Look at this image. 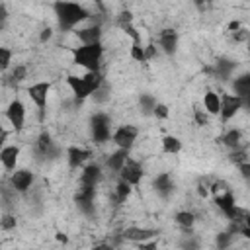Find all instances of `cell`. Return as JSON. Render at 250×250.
I'll return each mask as SVG.
<instances>
[{"mask_svg": "<svg viewBox=\"0 0 250 250\" xmlns=\"http://www.w3.org/2000/svg\"><path fill=\"white\" fill-rule=\"evenodd\" d=\"M27 78V66L25 64H16V68L12 70V74H10V80L14 82V84H18V82H21V80H25Z\"/></svg>", "mask_w": 250, "mask_h": 250, "instance_id": "obj_36", "label": "cell"}, {"mask_svg": "<svg viewBox=\"0 0 250 250\" xmlns=\"http://www.w3.org/2000/svg\"><path fill=\"white\" fill-rule=\"evenodd\" d=\"M6 18H8V10H6V4H2V2H0V25L6 21Z\"/></svg>", "mask_w": 250, "mask_h": 250, "instance_id": "obj_49", "label": "cell"}, {"mask_svg": "<svg viewBox=\"0 0 250 250\" xmlns=\"http://www.w3.org/2000/svg\"><path fill=\"white\" fill-rule=\"evenodd\" d=\"M49 92H51V82H35V84H31V86H27V96H29V100L35 104V107H37V111H39V121L45 119Z\"/></svg>", "mask_w": 250, "mask_h": 250, "instance_id": "obj_4", "label": "cell"}, {"mask_svg": "<svg viewBox=\"0 0 250 250\" xmlns=\"http://www.w3.org/2000/svg\"><path fill=\"white\" fill-rule=\"evenodd\" d=\"M94 197H96V188L94 186H82L80 184V188H78V191L74 195L76 207L84 215H92L94 213Z\"/></svg>", "mask_w": 250, "mask_h": 250, "instance_id": "obj_10", "label": "cell"}, {"mask_svg": "<svg viewBox=\"0 0 250 250\" xmlns=\"http://www.w3.org/2000/svg\"><path fill=\"white\" fill-rule=\"evenodd\" d=\"M221 143H223L225 146H229L230 150L240 148V146H242V131H240V129H229V131L221 137Z\"/></svg>", "mask_w": 250, "mask_h": 250, "instance_id": "obj_26", "label": "cell"}, {"mask_svg": "<svg viewBox=\"0 0 250 250\" xmlns=\"http://www.w3.org/2000/svg\"><path fill=\"white\" fill-rule=\"evenodd\" d=\"M234 68H236V62L232 59H229V57H219L217 62H215V74L221 80H229L230 74L234 72Z\"/></svg>", "mask_w": 250, "mask_h": 250, "instance_id": "obj_21", "label": "cell"}, {"mask_svg": "<svg viewBox=\"0 0 250 250\" xmlns=\"http://www.w3.org/2000/svg\"><path fill=\"white\" fill-rule=\"evenodd\" d=\"M6 119L10 121V125L14 127V131H21L25 125V104L21 100H12L6 107Z\"/></svg>", "mask_w": 250, "mask_h": 250, "instance_id": "obj_7", "label": "cell"}, {"mask_svg": "<svg viewBox=\"0 0 250 250\" xmlns=\"http://www.w3.org/2000/svg\"><path fill=\"white\" fill-rule=\"evenodd\" d=\"M72 55V62L86 68V72L90 70H100L102 64V57H104V45L102 43H94V45H80V47H72L70 49Z\"/></svg>", "mask_w": 250, "mask_h": 250, "instance_id": "obj_2", "label": "cell"}, {"mask_svg": "<svg viewBox=\"0 0 250 250\" xmlns=\"http://www.w3.org/2000/svg\"><path fill=\"white\" fill-rule=\"evenodd\" d=\"M82 80H84V84H86V88L90 90V96L102 86V84H105V80H104V74L100 72V70H90V72H86L84 76H82Z\"/></svg>", "mask_w": 250, "mask_h": 250, "instance_id": "obj_25", "label": "cell"}, {"mask_svg": "<svg viewBox=\"0 0 250 250\" xmlns=\"http://www.w3.org/2000/svg\"><path fill=\"white\" fill-rule=\"evenodd\" d=\"M90 131H92V141L96 145H104L111 139V119L107 113L98 111L90 117Z\"/></svg>", "mask_w": 250, "mask_h": 250, "instance_id": "obj_3", "label": "cell"}, {"mask_svg": "<svg viewBox=\"0 0 250 250\" xmlns=\"http://www.w3.org/2000/svg\"><path fill=\"white\" fill-rule=\"evenodd\" d=\"M6 141H8V131H6V129L0 125V150L6 146Z\"/></svg>", "mask_w": 250, "mask_h": 250, "instance_id": "obj_47", "label": "cell"}, {"mask_svg": "<svg viewBox=\"0 0 250 250\" xmlns=\"http://www.w3.org/2000/svg\"><path fill=\"white\" fill-rule=\"evenodd\" d=\"M102 180V166L96 162H88L82 166V174H80V184L82 186H98V182Z\"/></svg>", "mask_w": 250, "mask_h": 250, "instance_id": "obj_15", "label": "cell"}, {"mask_svg": "<svg viewBox=\"0 0 250 250\" xmlns=\"http://www.w3.org/2000/svg\"><path fill=\"white\" fill-rule=\"evenodd\" d=\"M123 29V33L127 37H131V43H141V31L133 25V23H125V25H119Z\"/></svg>", "mask_w": 250, "mask_h": 250, "instance_id": "obj_35", "label": "cell"}, {"mask_svg": "<svg viewBox=\"0 0 250 250\" xmlns=\"http://www.w3.org/2000/svg\"><path fill=\"white\" fill-rule=\"evenodd\" d=\"M12 64V51L8 47H0V68L8 70Z\"/></svg>", "mask_w": 250, "mask_h": 250, "instance_id": "obj_39", "label": "cell"}, {"mask_svg": "<svg viewBox=\"0 0 250 250\" xmlns=\"http://www.w3.org/2000/svg\"><path fill=\"white\" fill-rule=\"evenodd\" d=\"M18 158H20V146H16V145H6L0 150V162H2V166L8 172H14L16 170Z\"/></svg>", "mask_w": 250, "mask_h": 250, "instance_id": "obj_19", "label": "cell"}, {"mask_svg": "<svg viewBox=\"0 0 250 250\" xmlns=\"http://www.w3.org/2000/svg\"><path fill=\"white\" fill-rule=\"evenodd\" d=\"M236 232H240L244 238H250V225H238V230Z\"/></svg>", "mask_w": 250, "mask_h": 250, "instance_id": "obj_48", "label": "cell"}, {"mask_svg": "<svg viewBox=\"0 0 250 250\" xmlns=\"http://www.w3.org/2000/svg\"><path fill=\"white\" fill-rule=\"evenodd\" d=\"M182 250H199L197 238H193L191 234H186V238L182 240Z\"/></svg>", "mask_w": 250, "mask_h": 250, "instance_id": "obj_41", "label": "cell"}, {"mask_svg": "<svg viewBox=\"0 0 250 250\" xmlns=\"http://www.w3.org/2000/svg\"><path fill=\"white\" fill-rule=\"evenodd\" d=\"M154 105H156V100L152 94H141L139 96V107H141L143 115H152Z\"/></svg>", "mask_w": 250, "mask_h": 250, "instance_id": "obj_29", "label": "cell"}, {"mask_svg": "<svg viewBox=\"0 0 250 250\" xmlns=\"http://www.w3.org/2000/svg\"><path fill=\"white\" fill-rule=\"evenodd\" d=\"M209 188H211V193H215V195H217V193H223V191H227V189H230L225 180H215Z\"/></svg>", "mask_w": 250, "mask_h": 250, "instance_id": "obj_42", "label": "cell"}, {"mask_svg": "<svg viewBox=\"0 0 250 250\" xmlns=\"http://www.w3.org/2000/svg\"><path fill=\"white\" fill-rule=\"evenodd\" d=\"M182 150V141L176 135L162 137V152L164 154H178Z\"/></svg>", "mask_w": 250, "mask_h": 250, "instance_id": "obj_28", "label": "cell"}, {"mask_svg": "<svg viewBox=\"0 0 250 250\" xmlns=\"http://www.w3.org/2000/svg\"><path fill=\"white\" fill-rule=\"evenodd\" d=\"M178 41H180V35H178V31L172 29V27H166V29H162V31L158 33V45H160V49H162L166 55H170V57L178 51Z\"/></svg>", "mask_w": 250, "mask_h": 250, "instance_id": "obj_13", "label": "cell"}, {"mask_svg": "<svg viewBox=\"0 0 250 250\" xmlns=\"http://www.w3.org/2000/svg\"><path fill=\"white\" fill-rule=\"evenodd\" d=\"M90 156H92V152L88 148H82V146H68L66 148V160H68V166L72 170L82 168L90 160Z\"/></svg>", "mask_w": 250, "mask_h": 250, "instance_id": "obj_14", "label": "cell"}, {"mask_svg": "<svg viewBox=\"0 0 250 250\" xmlns=\"http://www.w3.org/2000/svg\"><path fill=\"white\" fill-rule=\"evenodd\" d=\"M238 29H240V23H238V21H236V20H234V21H230V23H229V31H232V33H234V31H238Z\"/></svg>", "mask_w": 250, "mask_h": 250, "instance_id": "obj_54", "label": "cell"}, {"mask_svg": "<svg viewBox=\"0 0 250 250\" xmlns=\"http://www.w3.org/2000/svg\"><path fill=\"white\" fill-rule=\"evenodd\" d=\"M0 31H2V25H0Z\"/></svg>", "mask_w": 250, "mask_h": 250, "instance_id": "obj_56", "label": "cell"}, {"mask_svg": "<svg viewBox=\"0 0 250 250\" xmlns=\"http://www.w3.org/2000/svg\"><path fill=\"white\" fill-rule=\"evenodd\" d=\"M0 246H2V242H0Z\"/></svg>", "mask_w": 250, "mask_h": 250, "instance_id": "obj_57", "label": "cell"}, {"mask_svg": "<svg viewBox=\"0 0 250 250\" xmlns=\"http://www.w3.org/2000/svg\"><path fill=\"white\" fill-rule=\"evenodd\" d=\"M33 182H35V176L27 168H20V170L12 172V176H10V186L18 193H27L29 188L33 186Z\"/></svg>", "mask_w": 250, "mask_h": 250, "instance_id": "obj_9", "label": "cell"}, {"mask_svg": "<svg viewBox=\"0 0 250 250\" xmlns=\"http://www.w3.org/2000/svg\"><path fill=\"white\" fill-rule=\"evenodd\" d=\"M174 221H176V225H178L186 234H191V229H193V225H195V215H193L191 211H178V213L174 215Z\"/></svg>", "mask_w": 250, "mask_h": 250, "instance_id": "obj_24", "label": "cell"}, {"mask_svg": "<svg viewBox=\"0 0 250 250\" xmlns=\"http://www.w3.org/2000/svg\"><path fill=\"white\" fill-rule=\"evenodd\" d=\"M219 109H221V94L207 90L203 96V111L207 115H219Z\"/></svg>", "mask_w": 250, "mask_h": 250, "instance_id": "obj_22", "label": "cell"}, {"mask_svg": "<svg viewBox=\"0 0 250 250\" xmlns=\"http://www.w3.org/2000/svg\"><path fill=\"white\" fill-rule=\"evenodd\" d=\"M232 90H234V96H238L244 105H248V98H250V74H240L232 80Z\"/></svg>", "mask_w": 250, "mask_h": 250, "instance_id": "obj_20", "label": "cell"}, {"mask_svg": "<svg viewBox=\"0 0 250 250\" xmlns=\"http://www.w3.org/2000/svg\"><path fill=\"white\" fill-rule=\"evenodd\" d=\"M232 240H234V236H232V232H229V230L219 232V234H217V238H215V242H217V248H219V250H227V248H230Z\"/></svg>", "mask_w": 250, "mask_h": 250, "instance_id": "obj_32", "label": "cell"}, {"mask_svg": "<svg viewBox=\"0 0 250 250\" xmlns=\"http://www.w3.org/2000/svg\"><path fill=\"white\" fill-rule=\"evenodd\" d=\"M76 39L82 45H94V43H102V25L100 23H90L86 27L74 29Z\"/></svg>", "mask_w": 250, "mask_h": 250, "instance_id": "obj_12", "label": "cell"}, {"mask_svg": "<svg viewBox=\"0 0 250 250\" xmlns=\"http://www.w3.org/2000/svg\"><path fill=\"white\" fill-rule=\"evenodd\" d=\"M152 188L156 189L158 195L168 197V195L174 193V189H176V182H174V178H172L168 172H162V174H158V176L152 180Z\"/></svg>", "mask_w": 250, "mask_h": 250, "instance_id": "obj_16", "label": "cell"}, {"mask_svg": "<svg viewBox=\"0 0 250 250\" xmlns=\"http://www.w3.org/2000/svg\"><path fill=\"white\" fill-rule=\"evenodd\" d=\"M16 225H18L16 215L4 213V215L0 217V229H2V230H12V229H16Z\"/></svg>", "mask_w": 250, "mask_h": 250, "instance_id": "obj_37", "label": "cell"}, {"mask_svg": "<svg viewBox=\"0 0 250 250\" xmlns=\"http://www.w3.org/2000/svg\"><path fill=\"white\" fill-rule=\"evenodd\" d=\"M92 250H113V246H111L109 242H100V244H96Z\"/></svg>", "mask_w": 250, "mask_h": 250, "instance_id": "obj_50", "label": "cell"}, {"mask_svg": "<svg viewBox=\"0 0 250 250\" xmlns=\"http://www.w3.org/2000/svg\"><path fill=\"white\" fill-rule=\"evenodd\" d=\"M193 121H195V125L205 127V125H209V115L199 105H193Z\"/></svg>", "mask_w": 250, "mask_h": 250, "instance_id": "obj_38", "label": "cell"}, {"mask_svg": "<svg viewBox=\"0 0 250 250\" xmlns=\"http://www.w3.org/2000/svg\"><path fill=\"white\" fill-rule=\"evenodd\" d=\"M125 23H133V14L131 10H121L117 16V25H125Z\"/></svg>", "mask_w": 250, "mask_h": 250, "instance_id": "obj_43", "label": "cell"}, {"mask_svg": "<svg viewBox=\"0 0 250 250\" xmlns=\"http://www.w3.org/2000/svg\"><path fill=\"white\" fill-rule=\"evenodd\" d=\"M242 107H244V102L238 96L229 94V92H223L221 94V109H219V115H221V121L223 123H229Z\"/></svg>", "mask_w": 250, "mask_h": 250, "instance_id": "obj_5", "label": "cell"}, {"mask_svg": "<svg viewBox=\"0 0 250 250\" xmlns=\"http://www.w3.org/2000/svg\"><path fill=\"white\" fill-rule=\"evenodd\" d=\"M53 10H55V16H57L59 27L62 31L74 29L78 23L90 20V16H92L82 4H72V2H55Z\"/></svg>", "mask_w": 250, "mask_h": 250, "instance_id": "obj_1", "label": "cell"}, {"mask_svg": "<svg viewBox=\"0 0 250 250\" xmlns=\"http://www.w3.org/2000/svg\"><path fill=\"white\" fill-rule=\"evenodd\" d=\"M215 205H217V207L223 211V215L230 221L232 211H234V207H236L234 193H232L230 189H227V191H223V193H217V195H215Z\"/></svg>", "mask_w": 250, "mask_h": 250, "instance_id": "obj_17", "label": "cell"}, {"mask_svg": "<svg viewBox=\"0 0 250 250\" xmlns=\"http://www.w3.org/2000/svg\"><path fill=\"white\" fill-rule=\"evenodd\" d=\"M143 166L139 164V162H135L131 156L125 160V164H123V168L119 170V180H123V182H127L131 188H135V186H139L141 184V180H143Z\"/></svg>", "mask_w": 250, "mask_h": 250, "instance_id": "obj_8", "label": "cell"}, {"mask_svg": "<svg viewBox=\"0 0 250 250\" xmlns=\"http://www.w3.org/2000/svg\"><path fill=\"white\" fill-rule=\"evenodd\" d=\"M229 160L232 162V164H244V162H248V152H246V148L244 146H240V148H234V150H230V154H229Z\"/></svg>", "mask_w": 250, "mask_h": 250, "instance_id": "obj_33", "label": "cell"}, {"mask_svg": "<svg viewBox=\"0 0 250 250\" xmlns=\"http://www.w3.org/2000/svg\"><path fill=\"white\" fill-rule=\"evenodd\" d=\"M66 84H68L70 92L74 94V100H76V102H82V100L90 98V90L86 88V84H84L82 76H76V74H68V76H66Z\"/></svg>", "mask_w": 250, "mask_h": 250, "instance_id": "obj_18", "label": "cell"}, {"mask_svg": "<svg viewBox=\"0 0 250 250\" xmlns=\"http://www.w3.org/2000/svg\"><path fill=\"white\" fill-rule=\"evenodd\" d=\"M96 104H105V102H109V86H105V84H102L92 96H90Z\"/></svg>", "mask_w": 250, "mask_h": 250, "instance_id": "obj_34", "label": "cell"}, {"mask_svg": "<svg viewBox=\"0 0 250 250\" xmlns=\"http://www.w3.org/2000/svg\"><path fill=\"white\" fill-rule=\"evenodd\" d=\"M197 193H199L201 197H205V195L209 193V189H207V186H203V184H199V186H197Z\"/></svg>", "mask_w": 250, "mask_h": 250, "instance_id": "obj_52", "label": "cell"}, {"mask_svg": "<svg viewBox=\"0 0 250 250\" xmlns=\"http://www.w3.org/2000/svg\"><path fill=\"white\" fill-rule=\"evenodd\" d=\"M137 135H139V129L135 125H119L111 133V141L117 145V148L131 150L133 145H135V141H137Z\"/></svg>", "mask_w": 250, "mask_h": 250, "instance_id": "obj_6", "label": "cell"}, {"mask_svg": "<svg viewBox=\"0 0 250 250\" xmlns=\"http://www.w3.org/2000/svg\"><path fill=\"white\" fill-rule=\"evenodd\" d=\"M152 115L156 117V119H168V115H170V109H168V105L166 104H162V102H156V105H154V109H152Z\"/></svg>", "mask_w": 250, "mask_h": 250, "instance_id": "obj_40", "label": "cell"}, {"mask_svg": "<svg viewBox=\"0 0 250 250\" xmlns=\"http://www.w3.org/2000/svg\"><path fill=\"white\" fill-rule=\"evenodd\" d=\"M127 158H129V150L117 148V150H113V152L105 158V166H107L111 172H117V174H119V170L123 168V164H125Z\"/></svg>", "mask_w": 250, "mask_h": 250, "instance_id": "obj_23", "label": "cell"}, {"mask_svg": "<svg viewBox=\"0 0 250 250\" xmlns=\"http://www.w3.org/2000/svg\"><path fill=\"white\" fill-rule=\"evenodd\" d=\"M238 170H240V176L244 180L250 178V162H244V164H238Z\"/></svg>", "mask_w": 250, "mask_h": 250, "instance_id": "obj_46", "label": "cell"}, {"mask_svg": "<svg viewBox=\"0 0 250 250\" xmlns=\"http://www.w3.org/2000/svg\"><path fill=\"white\" fill-rule=\"evenodd\" d=\"M2 72H4V70H2V68H0V74H2Z\"/></svg>", "mask_w": 250, "mask_h": 250, "instance_id": "obj_55", "label": "cell"}, {"mask_svg": "<svg viewBox=\"0 0 250 250\" xmlns=\"http://www.w3.org/2000/svg\"><path fill=\"white\" fill-rule=\"evenodd\" d=\"M55 238H57V242H62V244H66V242H68V236H66L64 232H61V230L55 234Z\"/></svg>", "mask_w": 250, "mask_h": 250, "instance_id": "obj_51", "label": "cell"}, {"mask_svg": "<svg viewBox=\"0 0 250 250\" xmlns=\"http://www.w3.org/2000/svg\"><path fill=\"white\" fill-rule=\"evenodd\" d=\"M156 55H158V49H156L152 43L145 45V57H146V61H150V59H156Z\"/></svg>", "mask_w": 250, "mask_h": 250, "instance_id": "obj_45", "label": "cell"}, {"mask_svg": "<svg viewBox=\"0 0 250 250\" xmlns=\"http://www.w3.org/2000/svg\"><path fill=\"white\" fill-rule=\"evenodd\" d=\"M53 146H55V141H53L51 133L43 131V133L37 137V145H35L37 154H41V156H45V158H47V154H49V150H51Z\"/></svg>", "mask_w": 250, "mask_h": 250, "instance_id": "obj_27", "label": "cell"}, {"mask_svg": "<svg viewBox=\"0 0 250 250\" xmlns=\"http://www.w3.org/2000/svg\"><path fill=\"white\" fill-rule=\"evenodd\" d=\"M131 189H133V188H131L127 182H123V180H119V182L115 184V201H117V205H119V203H125V201L129 199Z\"/></svg>", "mask_w": 250, "mask_h": 250, "instance_id": "obj_30", "label": "cell"}, {"mask_svg": "<svg viewBox=\"0 0 250 250\" xmlns=\"http://www.w3.org/2000/svg\"><path fill=\"white\" fill-rule=\"evenodd\" d=\"M139 248H141V250H156V244H154V242H152V244L141 242V244H139Z\"/></svg>", "mask_w": 250, "mask_h": 250, "instance_id": "obj_53", "label": "cell"}, {"mask_svg": "<svg viewBox=\"0 0 250 250\" xmlns=\"http://www.w3.org/2000/svg\"><path fill=\"white\" fill-rule=\"evenodd\" d=\"M156 234H158L156 229H146V227H127V229L121 230L123 240H129V242H135V244L154 240Z\"/></svg>", "mask_w": 250, "mask_h": 250, "instance_id": "obj_11", "label": "cell"}, {"mask_svg": "<svg viewBox=\"0 0 250 250\" xmlns=\"http://www.w3.org/2000/svg\"><path fill=\"white\" fill-rule=\"evenodd\" d=\"M51 39H53V27L47 25V27L41 29V33H39V41H41V43H47V41H51Z\"/></svg>", "mask_w": 250, "mask_h": 250, "instance_id": "obj_44", "label": "cell"}, {"mask_svg": "<svg viewBox=\"0 0 250 250\" xmlns=\"http://www.w3.org/2000/svg\"><path fill=\"white\" fill-rule=\"evenodd\" d=\"M129 57H131L135 62H146V57H145V45H143V43H131Z\"/></svg>", "mask_w": 250, "mask_h": 250, "instance_id": "obj_31", "label": "cell"}]
</instances>
